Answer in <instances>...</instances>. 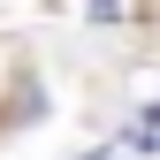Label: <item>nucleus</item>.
I'll use <instances>...</instances> for the list:
<instances>
[{
	"label": "nucleus",
	"mask_w": 160,
	"mask_h": 160,
	"mask_svg": "<svg viewBox=\"0 0 160 160\" xmlns=\"http://www.w3.org/2000/svg\"><path fill=\"white\" fill-rule=\"evenodd\" d=\"M152 0H84V15L92 23H130V15H145Z\"/></svg>",
	"instance_id": "f257e3e1"
}]
</instances>
